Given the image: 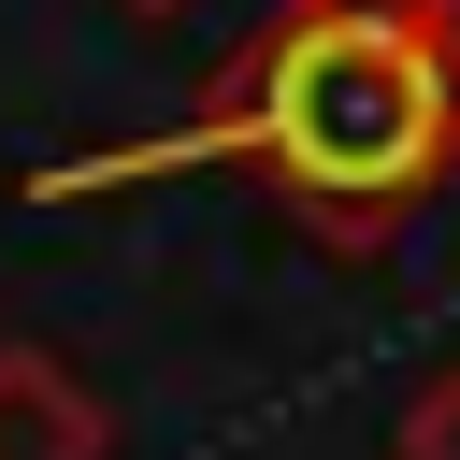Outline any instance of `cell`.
<instances>
[{"mask_svg":"<svg viewBox=\"0 0 460 460\" xmlns=\"http://www.w3.org/2000/svg\"><path fill=\"white\" fill-rule=\"evenodd\" d=\"M158 172H259L331 259H374L431 187H460V0H273L187 129L43 158L29 201H115Z\"/></svg>","mask_w":460,"mask_h":460,"instance_id":"6da1fadb","label":"cell"},{"mask_svg":"<svg viewBox=\"0 0 460 460\" xmlns=\"http://www.w3.org/2000/svg\"><path fill=\"white\" fill-rule=\"evenodd\" d=\"M0 460H115V402L58 345H0Z\"/></svg>","mask_w":460,"mask_h":460,"instance_id":"7a4b0ae2","label":"cell"},{"mask_svg":"<svg viewBox=\"0 0 460 460\" xmlns=\"http://www.w3.org/2000/svg\"><path fill=\"white\" fill-rule=\"evenodd\" d=\"M402 460H460V359H446V374L402 402Z\"/></svg>","mask_w":460,"mask_h":460,"instance_id":"3957f363","label":"cell"},{"mask_svg":"<svg viewBox=\"0 0 460 460\" xmlns=\"http://www.w3.org/2000/svg\"><path fill=\"white\" fill-rule=\"evenodd\" d=\"M115 14H187V0H115Z\"/></svg>","mask_w":460,"mask_h":460,"instance_id":"277c9868","label":"cell"}]
</instances>
